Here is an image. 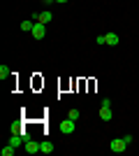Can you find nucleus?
<instances>
[{
  "label": "nucleus",
  "instance_id": "obj_1",
  "mask_svg": "<svg viewBox=\"0 0 139 156\" xmlns=\"http://www.w3.org/2000/svg\"><path fill=\"white\" fill-rule=\"evenodd\" d=\"M125 147H127V142L123 140V137H114L111 142H109V149H111V151H116V154L125 151Z\"/></svg>",
  "mask_w": 139,
  "mask_h": 156
},
{
  "label": "nucleus",
  "instance_id": "obj_2",
  "mask_svg": "<svg viewBox=\"0 0 139 156\" xmlns=\"http://www.w3.org/2000/svg\"><path fill=\"white\" fill-rule=\"evenodd\" d=\"M23 149H26L28 154H37V151H40V142H35V140H26V142H23Z\"/></svg>",
  "mask_w": 139,
  "mask_h": 156
},
{
  "label": "nucleus",
  "instance_id": "obj_3",
  "mask_svg": "<svg viewBox=\"0 0 139 156\" xmlns=\"http://www.w3.org/2000/svg\"><path fill=\"white\" fill-rule=\"evenodd\" d=\"M44 26H46V23H40V21L35 23V28H33V37H35V40H42V37H44V35H46Z\"/></svg>",
  "mask_w": 139,
  "mask_h": 156
},
{
  "label": "nucleus",
  "instance_id": "obj_4",
  "mask_svg": "<svg viewBox=\"0 0 139 156\" xmlns=\"http://www.w3.org/2000/svg\"><path fill=\"white\" fill-rule=\"evenodd\" d=\"M60 133H74V121L70 117L65 121H60Z\"/></svg>",
  "mask_w": 139,
  "mask_h": 156
},
{
  "label": "nucleus",
  "instance_id": "obj_5",
  "mask_svg": "<svg viewBox=\"0 0 139 156\" xmlns=\"http://www.w3.org/2000/svg\"><path fill=\"white\" fill-rule=\"evenodd\" d=\"M100 117L104 119V121H109V119L114 117V112H111V107H109V105H102V110H100Z\"/></svg>",
  "mask_w": 139,
  "mask_h": 156
},
{
  "label": "nucleus",
  "instance_id": "obj_6",
  "mask_svg": "<svg viewBox=\"0 0 139 156\" xmlns=\"http://www.w3.org/2000/svg\"><path fill=\"white\" fill-rule=\"evenodd\" d=\"M40 151H42V154H51V151H53V144L49 142V140H44V142H40Z\"/></svg>",
  "mask_w": 139,
  "mask_h": 156
},
{
  "label": "nucleus",
  "instance_id": "obj_7",
  "mask_svg": "<svg viewBox=\"0 0 139 156\" xmlns=\"http://www.w3.org/2000/svg\"><path fill=\"white\" fill-rule=\"evenodd\" d=\"M35 23H37V21H21V30L23 33H33Z\"/></svg>",
  "mask_w": 139,
  "mask_h": 156
},
{
  "label": "nucleus",
  "instance_id": "obj_8",
  "mask_svg": "<svg viewBox=\"0 0 139 156\" xmlns=\"http://www.w3.org/2000/svg\"><path fill=\"white\" fill-rule=\"evenodd\" d=\"M104 37H107V44H111V47L118 44V35H116V33H107Z\"/></svg>",
  "mask_w": 139,
  "mask_h": 156
},
{
  "label": "nucleus",
  "instance_id": "obj_9",
  "mask_svg": "<svg viewBox=\"0 0 139 156\" xmlns=\"http://www.w3.org/2000/svg\"><path fill=\"white\" fill-rule=\"evenodd\" d=\"M51 19H53V14H51V12H42V14H40V19H37V21H40V23H49Z\"/></svg>",
  "mask_w": 139,
  "mask_h": 156
},
{
  "label": "nucleus",
  "instance_id": "obj_10",
  "mask_svg": "<svg viewBox=\"0 0 139 156\" xmlns=\"http://www.w3.org/2000/svg\"><path fill=\"white\" fill-rule=\"evenodd\" d=\"M9 75H12V72H9V68H7V65H0V79L5 82V79L9 77Z\"/></svg>",
  "mask_w": 139,
  "mask_h": 156
},
{
  "label": "nucleus",
  "instance_id": "obj_11",
  "mask_svg": "<svg viewBox=\"0 0 139 156\" xmlns=\"http://www.w3.org/2000/svg\"><path fill=\"white\" fill-rule=\"evenodd\" d=\"M14 149H16L14 144H7L5 149H0V154H2V156H12V154H14Z\"/></svg>",
  "mask_w": 139,
  "mask_h": 156
},
{
  "label": "nucleus",
  "instance_id": "obj_12",
  "mask_svg": "<svg viewBox=\"0 0 139 156\" xmlns=\"http://www.w3.org/2000/svg\"><path fill=\"white\" fill-rule=\"evenodd\" d=\"M67 117L72 119V121H77V119H79V110H70V114H67Z\"/></svg>",
  "mask_w": 139,
  "mask_h": 156
},
{
  "label": "nucleus",
  "instance_id": "obj_13",
  "mask_svg": "<svg viewBox=\"0 0 139 156\" xmlns=\"http://www.w3.org/2000/svg\"><path fill=\"white\" fill-rule=\"evenodd\" d=\"M98 44H107V37H104V35H98Z\"/></svg>",
  "mask_w": 139,
  "mask_h": 156
},
{
  "label": "nucleus",
  "instance_id": "obj_14",
  "mask_svg": "<svg viewBox=\"0 0 139 156\" xmlns=\"http://www.w3.org/2000/svg\"><path fill=\"white\" fill-rule=\"evenodd\" d=\"M42 2H44V5H51V2H56V0H42Z\"/></svg>",
  "mask_w": 139,
  "mask_h": 156
},
{
  "label": "nucleus",
  "instance_id": "obj_15",
  "mask_svg": "<svg viewBox=\"0 0 139 156\" xmlns=\"http://www.w3.org/2000/svg\"><path fill=\"white\" fill-rule=\"evenodd\" d=\"M56 2H67V0H56Z\"/></svg>",
  "mask_w": 139,
  "mask_h": 156
}]
</instances>
